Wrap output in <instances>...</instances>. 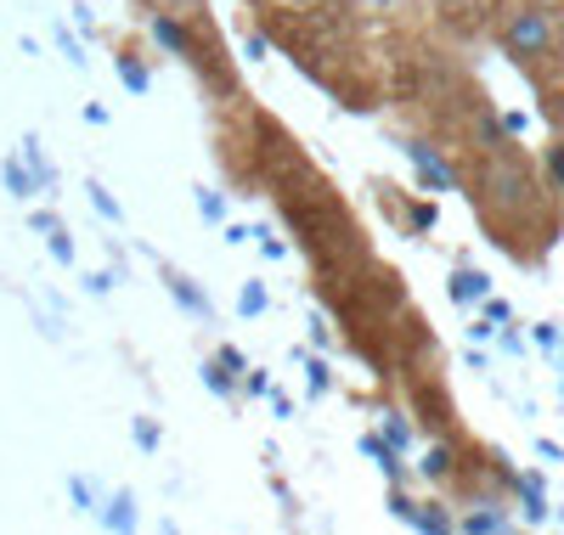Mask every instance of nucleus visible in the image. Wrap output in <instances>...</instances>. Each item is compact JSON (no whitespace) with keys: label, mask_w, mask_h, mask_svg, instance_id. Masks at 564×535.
<instances>
[{"label":"nucleus","mask_w":564,"mask_h":535,"mask_svg":"<svg viewBox=\"0 0 564 535\" xmlns=\"http://www.w3.org/2000/svg\"><path fill=\"white\" fill-rule=\"evenodd\" d=\"M553 45H558V29H553V12H542V7H520V12L502 23V52L520 63V68L547 63Z\"/></svg>","instance_id":"obj_1"},{"label":"nucleus","mask_w":564,"mask_h":535,"mask_svg":"<svg viewBox=\"0 0 564 535\" xmlns=\"http://www.w3.org/2000/svg\"><path fill=\"white\" fill-rule=\"evenodd\" d=\"M480 186H486V209L491 215H525L536 204V181H531V170L520 159H491Z\"/></svg>","instance_id":"obj_2"},{"label":"nucleus","mask_w":564,"mask_h":535,"mask_svg":"<svg viewBox=\"0 0 564 535\" xmlns=\"http://www.w3.org/2000/svg\"><path fill=\"white\" fill-rule=\"evenodd\" d=\"M153 40H159V45H170L175 57H193V63H204V57H198V45H193V34H186V29H181L170 12H159V18H153Z\"/></svg>","instance_id":"obj_3"},{"label":"nucleus","mask_w":564,"mask_h":535,"mask_svg":"<svg viewBox=\"0 0 564 535\" xmlns=\"http://www.w3.org/2000/svg\"><path fill=\"white\" fill-rule=\"evenodd\" d=\"M0 181H7V186H12V198H23V204H29V198H40V181H34V170H23L18 159L0 164Z\"/></svg>","instance_id":"obj_4"},{"label":"nucleus","mask_w":564,"mask_h":535,"mask_svg":"<svg viewBox=\"0 0 564 535\" xmlns=\"http://www.w3.org/2000/svg\"><path fill=\"white\" fill-rule=\"evenodd\" d=\"M406 159H412V164H417L423 175H430L435 186H452V175H446V164H441V159H435L430 148H423V141H412V148H406Z\"/></svg>","instance_id":"obj_5"},{"label":"nucleus","mask_w":564,"mask_h":535,"mask_svg":"<svg viewBox=\"0 0 564 535\" xmlns=\"http://www.w3.org/2000/svg\"><path fill=\"white\" fill-rule=\"evenodd\" d=\"M480 294H486V276H480V271L452 276V299H463V305H468V299H480Z\"/></svg>","instance_id":"obj_6"},{"label":"nucleus","mask_w":564,"mask_h":535,"mask_svg":"<svg viewBox=\"0 0 564 535\" xmlns=\"http://www.w3.org/2000/svg\"><path fill=\"white\" fill-rule=\"evenodd\" d=\"M170 287H175V299L186 305V310H198V316H209V299L198 294V287L193 282H186V276H170Z\"/></svg>","instance_id":"obj_7"},{"label":"nucleus","mask_w":564,"mask_h":535,"mask_svg":"<svg viewBox=\"0 0 564 535\" xmlns=\"http://www.w3.org/2000/svg\"><path fill=\"white\" fill-rule=\"evenodd\" d=\"M102 524H108V529H130V524H135V502H130V496H113V507L102 513Z\"/></svg>","instance_id":"obj_8"},{"label":"nucleus","mask_w":564,"mask_h":535,"mask_svg":"<svg viewBox=\"0 0 564 535\" xmlns=\"http://www.w3.org/2000/svg\"><path fill=\"white\" fill-rule=\"evenodd\" d=\"M119 79H124V90H135V96H148V85H153V79H148V68H135L130 57L119 63Z\"/></svg>","instance_id":"obj_9"},{"label":"nucleus","mask_w":564,"mask_h":535,"mask_svg":"<svg viewBox=\"0 0 564 535\" xmlns=\"http://www.w3.org/2000/svg\"><path fill=\"white\" fill-rule=\"evenodd\" d=\"M90 209L108 215V220H119V215H124V209L113 204V192H108V186H97V181H90Z\"/></svg>","instance_id":"obj_10"},{"label":"nucleus","mask_w":564,"mask_h":535,"mask_svg":"<svg viewBox=\"0 0 564 535\" xmlns=\"http://www.w3.org/2000/svg\"><path fill=\"white\" fill-rule=\"evenodd\" d=\"M238 305H243V316H260V310H265L271 299H265V287H260V282H249V287H243V299H238Z\"/></svg>","instance_id":"obj_11"},{"label":"nucleus","mask_w":564,"mask_h":535,"mask_svg":"<svg viewBox=\"0 0 564 535\" xmlns=\"http://www.w3.org/2000/svg\"><path fill=\"white\" fill-rule=\"evenodd\" d=\"M45 231H52V254H57L63 265H74V242H68V231H63V226H45Z\"/></svg>","instance_id":"obj_12"},{"label":"nucleus","mask_w":564,"mask_h":535,"mask_svg":"<svg viewBox=\"0 0 564 535\" xmlns=\"http://www.w3.org/2000/svg\"><path fill=\"white\" fill-rule=\"evenodd\" d=\"M423 473H430V479H446V473H452V451H441V446H435V451H430V462H423Z\"/></svg>","instance_id":"obj_13"},{"label":"nucleus","mask_w":564,"mask_h":535,"mask_svg":"<svg viewBox=\"0 0 564 535\" xmlns=\"http://www.w3.org/2000/svg\"><path fill=\"white\" fill-rule=\"evenodd\" d=\"M547 181L564 192V141H558V148H547Z\"/></svg>","instance_id":"obj_14"},{"label":"nucleus","mask_w":564,"mask_h":535,"mask_svg":"<svg viewBox=\"0 0 564 535\" xmlns=\"http://www.w3.org/2000/svg\"><path fill=\"white\" fill-rule=\"evenodd\" d=\"M204 383L215 389V395H231V372H220V361H215V367H204Z\"/></svg>","instance_id":"obj_15"},{"label":"nucleus","mask_w":564,"mask_h":535,"mask_svg":"<svg viewBox=\"0 0 564 535\" xmlns=\"http://www.w3.org/2000/svg\"><path fill=\"white\" fill-rule=\"evenodd\" d=\"M135 446H148V451H153V446H159V423L141 417V423H135Z\"/></svg>","instance_id":"obj_16"},{"label":"nucleus","mask_w":564,"mask_h":535,"mask_svg":"<svg viewBox=\"0 0 564 535\" xmlns=\"http://www.w3.org/2000/svg\"><path fill=\"white\" fill-rule=\"evenodd\" d=\"M215 361H220V372H231V378H238V372H243V356H238V350H231V345H226V350H220Z\"/></svg>","instance_id":"obj_17"},{"label":"nucleus","mask_w":564,"mask_h":535,"mask_svg":"<svg viewBox=\"0 0 564 535\" xmlns=\"http://www.w3.org/2000/svg\"><path fill=\"white\" fill-rule=\"evenodd\" d=\"M74 502H79L85 513H97V502H90V484H85V479H74Z\"/></svg>","instance_id":"obj_18"},{"label":"nucleus","mask_w":564,"mask_h":535,"mask_svg":"<svg viewBox=\"0 0 564 535\" xmlns=\"http://www.w3.org/2000/svg\"><path fill=\"white\" fill-rule=\"evenodd\" d=\"M254 237H265V242H260V254H265V260H282V242H276L271 231H254Z\"/></svg>","instance_id":"obj_19"},{"label":"nucleus","mask_w":564,"mask_h":535,"mask_svg":"<svg viewBox=\"0 0 564 535\" xmlns=\"http://www.w3.org/2000/svg\"><path fill=\"white\" fill-rule=\"evenodd\" d=\"M198 209H204L209 220H220V198H215V192H198Z\"/></svg>","instance_id":"obj_20"},{"label":"nucleus","mask_w":564,"mask_h":535,"mask_svg":"<svg viewBox=\"0 0 564 535\" xmlns=\"http://www.w3.org/2000/svg\"><path fill=\"white\" fill-rule=\"evenodd\" d=\"M311 389H316V395L327 389V367H322V361H311Z\"/></svg>","instance_id":"obj_21"}]
</instances>
